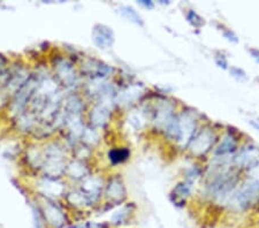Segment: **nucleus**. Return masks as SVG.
I'll return each instance as SVG.
<instances>
[{"label":"nucleus","mask_w":259,"mask_h":228,"mask_svg":"<svg viewBox=\"0 0 259 228\" xmlns=\"http://www.w3.org/2000/svg\"><path fill=\"white\" fill-rule=\"evenodd\" d=\"M124 187L119 179H114L108 186L107 195L112 201H121L124 197Z\"/></svg>","instance_id":"7"},{"label":"nucleus","mask_w":259,"mask_h":228,"mask_svg":"<svg viewBox=\"0 0 259 228\" xmlns=\"http://www.w3.org/2000/svg\"><path fill=\"white\" fill-rule=\"evenodd\" d=\"M110 159L112 163L120 164L126 161L129 157V151L127 149H114V150L110 151Z\"/></svg>","instance_id":"11"},{"label":"nucleus","mask_w":259,"mask_h":228,"mask_svg":"<svg viewBox=\"0 0 259 228\" xmlns=\"http://www.w3.org/2000/svg\"><path fill=\"white\" fill-rule=\"evenodd\" d=\"M250 53H251L253 59L259 64V50H250Z\"/></svg>","instance_id":"16"},{"label":"nucleus","mask_w":259,"mask_h":228,"mask_svg":"<svg viewBox=\"0 0 259 228\" xmlns=\"http://www.w3.org/2000/svg\"><path fill=\"white\" fill-rule=\"evenodd\" d=\"M236 164L245 167H252V166L259 164V148L254 145H246L242 148L239 155L236 157Z\"/></svg>","instance_id":"4"},{"label":"nucleus","mask_w":259,"mask_h":228,"mask_svg":"<svg viewBox=\"0 0 259 228\" xmlns=\"http://www.w3.org/2000/svg\"><path fill=\"white\" fill-rule=\"evenodd\" d=\"M141 4L148 8H153V3L152 2H141Z\"/></svg>","instance_id":"17"},{"label":"nucleus","mask_w":259,"mask_h":228,"mask_svg":"<svg viewBox=\"0 0 259 228\" xmlns=\"http://www.w3.org/2000/svg\"><path fill=\"white\" fill-rule=\"evenodd\" d=\"M179 127H180V142L187 143L190 142L195 130V120L189 114H182L179 118Z\"/></svg>","instance_id":"6"},{"label":"nucleus","mask_w":259,"mask_h":228,"mask_svg":"<svg viewBox=\"0 0 259 228\" xmlns=\"http://www.w3.org/2000/svg\"><path fill=\"white\" fill-rule=\"evenodd\" d=\"M44 220L53 228H62L65 226V215L59 207L54 206L53 204H48L44 207Z\"/></svg>","instance_id":"5"},{"label":"nucleus","mask_w":259,"mask_h":228,"mask_svg":"<svg viewBox=\"0 0 259 228\" xmlns=\"http://www.w3.org/2000/svg\"><path fill=\"white\" fill-rule=\"evenodd\" d=\"M108 119V113L104 107H96V109L91 112V120L95 124L102 126L105 123Z\"/></svg>","instance_id":"10"},{"label":"nucleus","mask_w":259,"mask_h":228,"mask_svg":"<svg viewBox=\"0 0 259 228\" xmlns=\"http://www.w3.org/2000/svg\"><path fill=\"white\" fill-rule=\"evenodd\" d=\"M187 20L189 21V23L191 26H194L195 28H199L202 27L204 24V21L203 19L200 18V16L196 13L195 11H189L187 13Z\"/></svg>","instance_id":"12"},{"label":"nucleus","mask_w":259,"mask_h":228,"mask_svg":"<svg viewBox=\"0 0 259 228\" xmlns=\"http://www.w3.org/2000/svg\"><path fill=\"white\" fill-rule=\"evenodd\" d=\"M93 39L98 48L108 49L114 43V34L108 27L98 24L93 30Z\"/></svg>","instance_id":"2"},{"label":"nucleus","mask_w":259,"mask_h":228,"mask_svg":"<svg viewBox=\"0 0 259 228\" xmlns=\"http://www.w3.org/2000/svg\"><path fill=\"white\" fill-rule=\"evenodd\" d=\"M119 13L123 16V18H126L128 21H131V22H134L136 24H140L142 26L143 24V21H142V18L140 16V14L137 13V12L134 10V8L129 7V6H122L119 10Z\"/></svg>","instance_id":"9"},{"label":"nucleus","mask_w":259,"mask_h":228,"mask_svg":"<svg viewBox=\"0 0 259 228\" xmlns=\"http://www.w3.org/2000/svg\"><path fill=\"white\" fill-rule=\"evenodd\" d=\"M235 148H236V141H235V139H234L233 136L228 135V136H226V138L223 140V142L220 143L219 148L217 149L215 153H217V155H219V156L228 155V153H231V152H233L234 150H235Z\"/></svg>","instance_id":"8"},{"label":"nucleus","mask_w":259,"mask_h":228,"mask_svg":"<svg viewBox=\"0 0 259 228\" xmlns=\"http://www.w3.org/2000/svg\"><path fill=\"white\" fill-rule=\"evenodd\" d=\"M231 74H232V76L235 77L237 81H245L246 80V74L244 73L243 69H240L237 67H232Z\"/></svg>","instance_id":"13"},{"label":"nucleus","mask_w":259,"mask_h":228,"mask_svg":"<svg viewBox=\"0 0 259 228\" xmlns=\"http://www.w3.org/2000/svg\"><path fill=\"white\" fill-rule=\"evenodd\" d=\"M259 196V181L250 180L234 195V205L239 210H244Z\"/></svg>","instance_id":"1"},{"label":"nucleus","mask_w":259,"mask_h":228,"mask_svg":"<svg viewBox=\"0 0 259 228\" xmlns=\"http://www.w3.org/2000/svg\"><path fill=\"white\" fill-rule=\"evenodd\" d=\"M213 141H214V135H213L211 130L205 129L200 131L193 140V142H191V151L195 155H203V153L210 150Z\"/></svg>","instance_id":"3"},{"label":"nucleus","mask_w":259,"mask_h":228,"mask_svg":"<svg viewBox=\"0 0 259 228\" xmlns=\"http://www.w3.org/2000/svg\"><path fill=\"white\" fill-rule=\"evenodd\" d=\"M215 62H217V65H218L219 67L223 68V69H226L227 66H228L227 59L224 56H218V57H217L215 58Z\"/></svg>","instance_id":"14"},{"label":"nucleus","mask_w":259,"mask_h":228,"mask_svg":"<svg viewBox=\"0 0 259 228\" xmlns=\"http://www.w3.org/2000/svg\"><path fill=\"white\" fill-rule=\"evenodd\" d=\"M224 37H225V38H227L228 40L233 41V43H237V41H239V39H237V36L231 30H225L224 31Z\"/></svg>","instance_id":"15"}]
</instances>
